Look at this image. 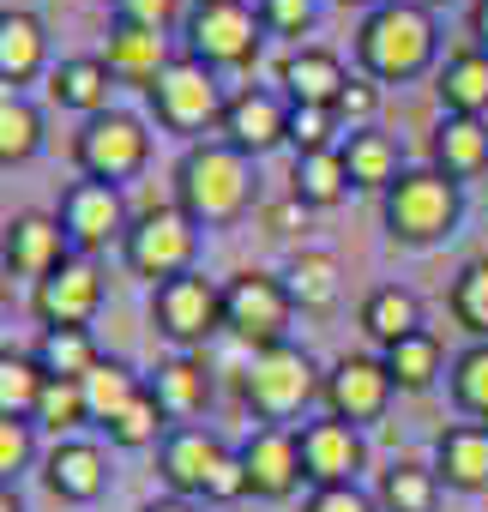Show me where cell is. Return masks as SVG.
<instances>
[{
	"label": "cell",
	"instance_id": "6da1fadb",
	"mask_svg": "<svg viewBox=\"0 0 488 512\" xmlns=\"http://www.w3.org/2000/svg\"><path fill=\"white\" fill-rule=\"evenodd\" d=\"M175 205L199 229H223L254 205V157H241L223 139H199L175 163Z\"/></svg>",
	"mask_w": 488,
	"mask_h": 512
},
{
	"label": "cell",
	"instance_id": "7a4b0ae2",
	"mask_svg": "<svg viewBox=\"0 0 488 512\" xmlns=\"http://www.w3.org/2000/svg\"><path fill=\"white\" fill-rule=\"evenodd\" d=\"M440 55V25L428 7H416V0H386V7H374L356 31V61L368 79L380 85H404V79H422Z\"/></svg>",
	"mask_w": 488,
	"mask_h": 512
},
{
	"label": "cell",
	"instance_id": "3957f363",
	"mask_svg": "<svg viewBox=\"0 0 488 512\" xmlns=\"http://www.w3.org/2000/svg\"><path fill=\"white\" fill-rule=\"evenodd\" d=\"M157 470L169 482V494L181 500H205V506H235L248 500V470L229 440H217L211 428H169L157 446Z\"/></svg>",
	"mask_w": 488,
	"mask_h": 512
},
{
	"label": "cell",
	"instance_id": "277c9868",
	"mask_svg": "<svg viewBox=\"0 0 488 512\" xmlns=\"http://www.w3.org/2000/svg\"><path fill=\"white\" fill-rule=\"evenodd\" d=\"M145 109L157 115V127L163 133H175V139H205V133H217L223 127V109H229V91H223V79L205 67V61H193L187 49L145 85Z\"/></svg>",
	"mask_w": 488,
	"mask_h": 512
},
{
	"label": "cell",
	"instance_id": "5b68a950",
	"mask_svg": "<svg viewBox=\"0 0 488 512\" xmlns=\"http://www.w3.org/2000/svg\"><path fill=\"white\" fill-rule=\"evenodd\" d=\"M181 43L211 73H248L266 49V25L254 0H193L181 19Z\"/></svg>",
	"mask_w": 488,
	"mask_h": 512
},
{
	"label": "cell",
	"instance_id": "8992f818",
	"mask_svg": "<svg viewBox=\"0 0 488 512\" xmlns=\"http://www.w3.org/2000/svg\"><path fill=\"white\" fill-rule=\"evenodd\" d=\"M380 211H386L392 241H404V247H434V241H446V235L458 229L464 199H458V181H446L434 163H422V169H404V175L380 193Z\"/></svg>",
	"mask_w": 488,
	"mask_h": 512
},
{
	"label": "cell",
	"instance_id": "52a82bcc",
	"mask_svg": "<svg viewBox=\"0 0 488 512\" xmlns=\"http://www.w3.org/2000/svg\"><path fill=\"white\" fill-rule=\"evenodd\" d=\"M320 386H326V374L296 344L254 350L248 368H241V404H248L260 422H278V428H290V416H302L320 398Z\"/></svg>",
	"mask_w": 488,
	"mask_h": 512
},
{
	"label": "cell",
	"instance_id": "ba28073f",
	"mask_svg": "<svg viewBox=\"0 0 488 512\" xmlns=\"http://www.w3.org/2000/svg\"><path fill=\"white\" fill-rule=\"evenodd\" d=\"M121 260L133 278H145L151 290L169 284V278H187L193 260H199V223L181 211V205H151L127 223V241H121Z\"/></svg>",
	"mask_w": 488,
	"mask_h": 512
},
{
	"label": "cell",
	"instance_id": "9c48e42d",
	"mask_svg": "<svg viewBox=\"0 0 488 512\" xmlns=\"http://www.w3.org/2000/svg\"><path fill=\"white\" fill-rule=\"evenodd\" d=\"M290 320H296V302L284 290V278L272 272H235L223 284V332L235 344L254 350H272V344H290Z\"/></svg>",
	"mask_w": 488,
	"mask_h": 512
},
{
	"label": "cell",
	"instance_id": "30bf717a",
	"mask_svg": "<svg viewBox=\"0 0 488 512\" xmlns=\"http://www.w3.org/2000/svg\"><path fill=\"white\" fill-rule=\"evenodd\" d=\"M73 163H79L85 181H109V187H121V181H133V175L151 163V133H145L139 115H127V109H103V115H91V121L73 133Z\"/></svg>",
	"mask_w": 488,
	"mask_h": 512
},
{
	"label": "cell",
	"instance_id": "8fae6325",
	"mask_svg": "<svg viewBox=\"0 0 488 512\" xmlns=\"http://www.w3.org/2000/svg\"><path fill=\"white\" fill-rule=\"evenodd\" d=\"M151 326L187 356V350H199L205 338L223 332V290L211 278H199V272L169 278V284L151 290Z\"/></svg>",
	"mask_w": 488,
	"mask_h": 512
},
{
	"label": "cell",
	"instance_id": "7c38bea8",
	"mask_svg": "<svg viewBox=\"0 0 488 512\" xmlns=\"http://www.w3.org/2000/svg\"><path fill=\"white\" fill-rule=\"evenodd\" d=\"M55 217L67 229V247L85 253V260H97L109 241H127V223H133L121 187H109V181H73L61 193V211Z\"/></svg>",
	"mask_w": 488,
	"mask_h": 512
},
{
	"label": "cell",
	"instance_id": "4fadbf2b",
	"mask_svg": "<svg viewBox=\"0 0 488 512\" xmlns=\"http://www.w3.org/2000/svg\"><path fill=\"white\" fill-rule=\"evenodd\" d=\"M392 392H398V386H392V374H386L380 356H338V362L326 368V386H320L326 416H338V422H350V428L380 422L386 404H392Z\"/></svg>",
	"mask_w": 488,
	"mask_h": 512
},
{
	"label": "cell",
	"instance_id": "5bb4252c",
	"mask_svg": "<svg viewBox=\"0 0 488 512\" xmlns=\"http://www.w3.org/2000/svg\"><path fill=\"white\" fill-rule=\"evenodd\" d=\"M235 452H241V470H248V494H254V500H290V494L308 482V476H302V434H296V428L260 422Z\"/></svg>",
	"mask_w": 488,
	"mask_h": 512
},
{
	"label": "cell",
	"instance_id": "9a60e30c",
	"mask_svg": "<svg viewBox=\"0 0 488 512\" xmlns=\"http://www.w3.org/2000/svg\"><path fill=\"white\" fill-rule=\"evenodd\" d=\"M31 308H37L43 332H49V326H91L97 308H103V272H97V260L67 253V260L31 290Z\"/></svg>",
	"mask_w": 488,
	"mask_h": 512
},
{
	"label": "cell",
	"instance_id": "2e32d148",
	"mask_svg": "<svg viewBox=\"0 0 488 512\" xmlns=\"http://www.w3.org/2000/svg\"><path fill=\"white\" fill-rule=\"evenodd\" d=\"M217 133H223V145H235L241 157H266V151L290 145V97H284V91H266V85L235 91Z\"/></svg>",
	"mask_w": 488,
	"mask_h": 512
},
{
	"label": "cell",
	"instance_id": "e0dca14e",
	"mask_svg": "<svg viewBox=\"0 0 488 512\" xmlns=\"http://www.w3.org/2000/svg\"><path fill=\"white\" fill-rule=\"evenodd\" d=\"M302 476L314 488H344L368 470V446H362V428L338 422V416H320V422H302Z\"/></svg>",
	"mask_w": 488,
	"mask_h": 512
},
{
	"label": "cell",
	"instance_id": "ac0fdd59",
	"mask_svg": "<svg viewBox=\"0 0 488 512\" xmlns=\"http://www.w3.org/2000/svg\"><path fill=\"white\" fill-rule=\"evenodd\" d=\"M67 229H61V217L55 211H19L13 223H7V241H0V260H7V278H25L31 290L67 260Z\"/></svg>",
	"mask_w": 488,
	"mask_h": 512
},
{
	"label": "cell",
	"instance_id": "d6986e66",
	"mask_svg": "<svg viewBox=\"0 0 488 512\" xmlns=\"http://www.w3.org/2000/svg\"><path fill=\"white\" fill-rule=\"evenodd\" d=\"M43 482H49L55 500L91 506V500L109 494V452L97 440H79V434L73 440H55V452L43 458Z\"/></svg>",
	"mask_w": 488,
	"mask_h": 512
},
{
	"label": "cell",
	"instance_id": "ffe728a7",
	"mask_svg": "<svg viewBox=\"0 0 488 512\" xmlns=\"http://www.w3.org/2000/svg\"><path fill=\"white\" fill-rule=\"evenodd\" d=\"M49 73V31L25 7H0V91H19Z\"/></svg>",
	"mask_w": 488,
	"mask_h": 512
},
{
	"label": "cell",
	"instance_id": "44dd1931",
	"mask_svg": "<svg viewBox=\"0 0 488 512\" xmlns=\"http://www.w3.org/2000/svg\"><path fill=\"white\" fill-rule=\"evenodd\" d=\"M145 392L157 398V410L169 416V428H193V416L211 404V374L193 356H169V362H157L145 374Z\"/></svg>",
	"mask_w": 488,
	"mask_h": 512
},
{
	"label": "cell",
	"instance_id": "7402d4cb",
	"mask_svg": "<svg viewBox=\"0 0 488 512\" xmlns=\"http://www.w3.org/2000/svg\"><path fill=\"white\" fill-rule=\"evenodd\" d=\"M434 476H440V488L482 494L488 488V422L440 428V440H434Z\"/></svg>",
	"mask_w": 488,
	"mask_h": 512
},
{
	"label": "cell",
	"instance_id": "603a6c76",
	"mask_svg": "<svg viewBox=\"0 0 488 512\" xmlns=\"http://www.w3.org/2000/svg\"><path fill=\"white\" fill-rule=\"evenodd\" d=\"M278 85H284V97H290V103L338 109V97H344L350 73H344V61H338L332 49H314V43H302L296 55H284V67H278Z\"/></svg>",
	"mask_w": 488,
	"mask_h": 512
},
{
	"label": "cell",
	"instance_id": "cb8c5ba5",
	"mask_svg": "<svg viewBox=\"0 0 488 512\" xmlns=\"http://www.w3.org/2000/svg\"><path fill=\"white\" fill-rule=\"evenodd\" d=\"M109 91H115V73H109L103 55H67V61L49 67V97L61 109H73V115H85V121L103 115V109H115Z\"/></svg>",
	"mask_w": 488,
	"mask_h": 512
},
{
	"label": "cell",
	"instance_id": "d4e9b609",
	"mask_svg": "<svg viewBox=\"0 0 488 512\" xmlns=\"http://www.w3.org/2000/svg\"><path fill=\"white\" fill-rule=\"evenodd\" d=\"M103 61L115 79H133V85H151L175 55H169V31H145V25H121L109 19V43H103Z\"/></svg>",
	"mask_w": 488,
	"mask_h": 512
},
{
	"label": "cell",
	"instance_id": "484cf974",
	"mask_svg": "<svg viewBox=\"0 0 488 512\" xmlns=\"http://www.w3.org/2000/svg\"><path fill=\"white\" fill-rule=\"evenodd\" d=\"M428 157L446 181H470L488 169V121H470V115H440L434 121V139H428Z\"/></svg>",
	"mask_w": 488,
	"mask_h": 512
},
{
	"label": "cell",
	"instance_id": "4316f807",
	"mask_svg": "<svg viewBox=\"0 0 488 512\" xmlns=\"http://www.w3.org/2000/svg\"><path fill=\"white\" fill-rule=\"evenodd\" d=\"M440 109L446 115H470V121H482L488 115V55L476 49V43H464V49H452L446 61H440Z\"/></svg>",
	"mask_w": 488,
	"mask_h": 512
},
{
	"label": "cell",
	"instance_id": "83f0119b",
	"mask_svg": "<svg viewBox=\"0 0 488 512\" xmlns=\"http://www.w3.org/2000/svg\"><path fill=\"white\" fill-rule=\"evenodd\" d=\"M284 290H290V302L302 314H332L338 296H344V272H338L332 253L308 247V253H296V260L284 266Z\"/></svg>",
	"mask_w": 488,
	"mask_h": 512
},
{
	"label": "cell",
	"instance_id": "f1b7e54d",
	"mask_svg": "<svg viewBox=\"0 0 488 512\" xmlns=\"http://www.w3.org/2000/svg\"><path fill=\"white\" fill-rule=\"evenodd\" d=\"M344 169H350V187H368V193H386L404 169H398V139L380 133V127H356L344 133Z\"/></svg>",
	"mask_w": 488,
	"mask_h": 512
},
{
	"label": "cell",
	"instance_id": "f546056e",
	"mask_svg": "<svg viewBox=\"0 0 488 512\" xmlns=\"http://www.w3.org/2000/svg\"><path fill=\"white\" fill-rule=\"evenodd\" d=\"M362 332H368L380 350H392L398 338L422 332V296L404 290V284H380V290H368V302H362Z\"/></svg>",
	"mask_w": 488,
	"mask_h": 512
},
{
	"label": "cell",
	"instance_id": "4dcf8cb0",
	"mask_svg": "<svg viewBox=\"0 0 488 512\" xmlns=\"http://www.w3.org/2000/svg\"><path fill=\"white\" fill-rule=\"evenodd\" d=\"M344 193H350L344 151H314V157H296V169H290V199H296L302 211H332Z\"/></svg>",
	"mask_w": 488,
	"mask_h": 512
},
{
	"label": "cell",
	"instance_id": "1f68e13d",
	"mask_svg": "<svg viewBox=\"0 0 488 512\" xmlns=\"http://www.w3.org/2000/svg\"><path fill=\"white\" fill-rule=\"evenodd\" d=\"M37 368L49 374V380H85L97 362H103V350H97V338H91V326H49L43 338H37Z\"/></svg>",
	"mask_w": 488,
	"mask_h": 512
},
{
	"label": "cell",
	"instance_id": "d6a6232c",
	"mask_svg": "<svg viewBox=\"0 0 488 512\" xmlns=\"http://www.w3.org/2000/svg\"><path fill=\"white\" fill-rule=\"evenodd\" d=\"M380 362H386V374H392L398 392H428V386L440 380V368H446V350H440V338L422 326V332L398 338L392 350H380Z\"/></svg>",
	"mask_w": 488,
	"mask_h": 512
},
{
	"label": "cell",
	"instance_id": "836d02e7",
	"mask_svg": "<svg viewBox=\"0 0 488 512\" xmlns=\"http://www.w3.org/2000/svg\"><path fill=\"white\" fill-rule=\"evenodd\" d=\"M43 151V109L25 91H0V169H19Z\"/></svg>",
	"mask_w": 488,
	"mask_h": 512
},
{
	"label": "cell",
	"instance_id": "e575fe53",
	"mask_svg": "<svg viewBox=\"0 0 488 512\" xmlns=\"http://www.w3.org/2000/svg\"><path fill=\"white\" fill-rule=\"evenodd\" d=\"M374 500H380V512H434V500H440V476H434V464L398 458V464L380 470Z\"/></svg>",
	"mask_w": 488,
	"mask_h": 512
},
{
	"label": "cell",
	"instance_id": "d590c367",
	"mask_svg": "<svg viewBox=\"0 0 488 512\" xmlns=\"http://www.w3.org/2000/svg\"><path fill=\"white\" fill-rule=\"evenodd\" d=\"M79 386H85V410H91V422L103 428L109 416H121V410L145 392V374H133L127 362H109V356H103V362H97Z\"/></svg>",
	"mask_w": 488,
	"mask_h": 512
},
{
	"label": "cell",
	"instance_id": "8d00e7d4",
	"mask_svg": "<svg viewBox=\"0 0 488 512\" xmlns=\"http://www.w3.org/2000/svg\"><path fill=\"white\" fill-rule=\"evenodd\" d=\"M43 386H49V374L37 368V356H25V350H0V416L31 422Z\"/></svg>",
	"mask_w": 488,
	"mask_h": 512
},
{
	"label": "cell",
	"instance_id": "74e56055",
	"mask_svg": "<svg viewBox=\"0 0 488 512\" xmlns=\"http://www.w3.org/2000/svg\"><path fill=\"white\" fill-rule=\"evenodd\" d=\"M103 434H109V446H121V452H145V446H163L169 416L157 410V398H151V392H139L121 416H109V422H103Z\"/></svg>",
	"mask_w": 488,
	"mask_h": 512
},
{
	"label": "cell",
	"instance_id": "f35d334b",
	"mask_svg": "<svg viewBox=\"0 0 488 512\" xmlns=\"http://www.w3.org/2000/svg\"><path fill=\"white\" fill-rule=\"evenodd\" d=\"M31 422L49 428L55 440H73V434L91 422V410H85V386H79V380H49L43 398H37V416H31Z\"/></svg>",
	"mask_w": 488,
	"mask_h": 512
},
{
	"label": "cell",
	"instance_id": "ab89813d",
	"mask_svg": "<svg viewBox=\"0 0 488 512\" xmlns=\"http://www.w3.org/2000/svg\"><path fill=\"white\" fill-rule=\"evenodd\" d=\"M452 320H458L476 344H488V260H470V266L452 278Z\"/></svg>",
	"mask_w": 488,
	"mask_h": 512
},
{
	"label": "cell",
	"instance_id": "60d3db41",
	"mask_svg": "<svg viewBox=\"0 0 488 512\" xmlns=\"http://www.w3.org/2000/svg\"><path fill=\"white\" fill-rule=\"evenodd\" d=\"M344 145V121L338 109H314V103H290V151L314 157V151H338Z\"/></svg>",
	"mask_w": 488,
	"mask_h": 512
},
{
	"label": "cell",
	"instance_id": "b9f144b4",
	"mask_svg": "<svg viewBox=\"0 0 488 512\" xmlns=\"http://www.w3.org/2000/svg\"><path fill=\"white\" fill-rule=\"evenodd\" d=\"M452 404L476 422H488V344H470L452 362Z\"/></svg>",
	"mask_w": 488,
	"mask_h": 512
},
{
	"label": "cell",
	"instance_id": "7bdbcfd3",
	"mask_svg": "<svg viewBox=\"0 0 488 512\" xmlns=\"http://www.w3.org/2000/svg\"><path fill=\"white\" fill-rule=\"evenodd\" d=\"M266 37H308L320 25V0H254Z\"/></svg>",
	"mask_w": 488,
	"mask_h": 512
},
{
	"label": "cell",
	"instance_id": "ee69618b",
	"mask_svg": "<svg viewBox=\"0 0 488 512\" xmlns=\"http://www.w3.org/2000/svg\"><path fill=\"white\" fill-rule=\"evenodd\" d=\"M37 464V422L0 416V482H19Z\"/></svg>",
	"mask_w": 488,
	"mask_h": 512
},
{
	"label": "cell",
	"instance_id": "f6af8a7d",
	"mask_svg": "<svg viewBox=\"0 0 488 512\" xmlns=\"http://www.w3.org/2000/svg\"><path fill=\"white\" fill-rule=\"evenodd\" d=\"M109 19L145 25V31H169L175 19H187V0H109Z\"/></svg>",
	"mask_w": 488,
	"mask_h": 512
},
{
	"label": "cell",
	"instance_id": "bcb514c9",
	"mask_svg": "<svg viewBox=\"0 0 488 512\" xmlns=\"http://www.w3.org/2000/svg\"><path fill=\"white\" fill-rule=\"evenodd\" d=\"M374 109H380V79L350 73V85H344V97H338V121H344V133L374 127Z\"/></svg>",
	"mask_w": 488,
	"mask_h": 512
},
{
	"label": "cell",
	"instance_id": "7dc6e473",
	"mask_svg": "<svg viewBox=\"0 0 488 512\" xmlns=\"http://www.w3.org/2000/svg\"><path fill=\"white\" fill-rule=\"evenodd\" d=\"M302 512H380V500L362 482H344V488H314L302 500Z\"/></svg>",
	"mask_w": 488,
	"mask_h": 512
},
{
	"label": "cell",
	"instance_id": "c3c4849f",
	"mask_svg": "<svg viewBox=\"0 0 488 512\" xmlns=\"http://www.w3.org/2000/svg\"><path fill=\"white\" fill-rule=\"evenodd\" d=\"M470 43L488 55V0H476V7H470Z\"/></svg>",
	"mask_w": 488,
	"mask_h": 512
},
{
	"label": "cell",
	"instance_id": "681fc988",
	"mask_svg": "<svg viewBox=\"0 0 488 512\" xmlns=\"http://www.w3.org/2000/svg\"><path fill=\"white\" fill-rule=\"evenodd\" d=\"M139 512H199V500H181V494H163V500H151V506H139Z\"/></svg>",
	"mask_w": 488,
	"mask_h": 512
},
{
	"label": "cell",
	"instance_id": "f907efd6",
	"mask_svg": "<svg viewBox=\"0 0 488 512\" xmlns=\"http://www.w3.org/2000/svg\"><path fill=\"white\" fill-rule=\"evenodd\" d=\"M0 512H25V500H19V488H13V482H0Z\"/></svg>",
	"mask_w": 488,
	"mask_h": 512
},
{
	"label": "cell",
	"instance_id": "816d5d0a",
	"mask_svg": "<svg viewBox=\"0 0 488 512\" xmlns=\"http://www.w3.org/2000/svg\"><path fill=\"white\" fill-rule=\"evenodd\" d=\"M344 7H368L374 13V7H386V0H344Z\"/></svg>",
	"mask_w": 488,
	"mask_h": 512
},
{
	"label": "cell",
	"instance_id": "f5cc1de1",
	"mask_svg": "<svg viewBox=\"0 0 488 512\" xmlns=\"http://www.w3.org/2000/svg\"><path fill=\"white\" fill-rule=\"evenodd\" d=\"M416 7H428V13H434V7H446V0H416Z\"/></svg>",
	"mask_w": 488,
	"mask_h": 512
},
{
	"label": "cell",
	"instance_id": "db71d44e",
	"mask_svg": "<svg viewBox=\"0 0 488 512\" xmlns=\"http://www.w3.org/2000/svg\"><path fill=\"white\" fill-rule=\"evenodd\" d=\"M241 512H248V506H241Z\"/></svg>",
	"mask_w": 488,
	"mask_h": 512
}]
</instances>
